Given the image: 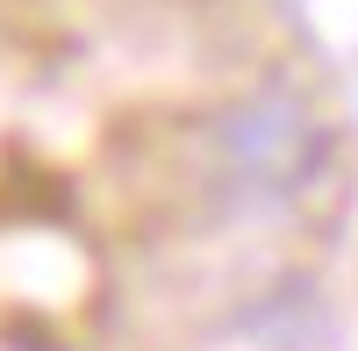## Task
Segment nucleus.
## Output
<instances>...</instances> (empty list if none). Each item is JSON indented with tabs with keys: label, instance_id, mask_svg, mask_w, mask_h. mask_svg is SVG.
I'll use <instances>...</instances> for the list:
<instances>
[{
	"label": "nucleus",
	"instance_id": "nucleus-1",
	"mask_svg": "<svg viewBox=\"0 0 358 351\" xmlns=\"http://www.w3.org/2000/svg\"><path fill=\"white\" fill-rule=\"evenodd\" d=\"M322 158H330V129L315 122V108L301 94H251L244 108H229L215 122V172L251 194V201H287L301 194Z\"/></svg>",
	"mask_w": 358,
	"mask_h": 351
}]
</instances>
